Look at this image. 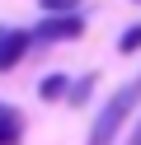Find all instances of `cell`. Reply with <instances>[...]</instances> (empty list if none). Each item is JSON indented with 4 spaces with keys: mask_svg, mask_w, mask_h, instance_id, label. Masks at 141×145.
Returning a JSON list of instances; mask_svg holds the SVG:
<instances>
[{
    "mask_svg": "<svg viewBox=\"0 0 141 145\" xmlns=\"http://www.w3.org/2000/svg\"><path fill=\"white\" fill-rule=\"evenodd\" d=\"M42 14H80V0H38Z\"/></svg>",
    "mask_w": 141,
    "mask_h": 145,
    "instance_id": "obj_8",
    "label": "cell"
},
{
    "mask_svg": "<svg viewBox=\"0 0 141 145\" xmlns=\"http://www.w3.org/2000/svg\"><path fill=\"white\" fill-rule=\"evenodd\" d=\"M28 42H33V33H24V28H0V70L19 66L24 52H28Z\"/></svg>",
    "mask_w": 141,
    "mask_h": 145,
    "instance_id": "obj_3",
    "label": "cell"
},
{
    "mask_svg": "<svg viewBox=\"0 0 141 145\" xmlns=\"http://www.w3.org/2000/svg\"><path fill=\"white\" fill-rule=\"evenodd\" d=\"M19 136H24V117H19V108L0 103V145H19Z\"/></svg>",
    "mask_w": 141,
    "mask_h": 145,
    "instance_id": "obj_4",
    "label": "cell"
},
{
    "mask_svg": "<svg viewBox=\"0 0 141 145\" xmlns=\"http://www.w3.org/2000/svg\"><path fill=\"white\" fill-rule=\"evenodd\" d=\"M136 98H141V84H127V89H118V94L103 103V112L94 117V126H89V145H113V136H118V131H122V122L132 117Z\"/></svg>",
    "mask_w": 141,
    "mask_h": 145,
    "instance_id": "obj_1",
    "label": "cell"
},
{
    "mask_svg": "<svg viewBox=\"0 0 141 145\" xmlns=\"http://www.w3.org/2000/svg\"><path fill=\"white\" fill-rule=\"evenodd\" d=\"M136 84H141V80H136Z\"/></svg>",
    "mask_w": 141,
    "mask_h": 145,
    "instance_id": "obj_10",
    "label": "cell"
},
{
    "mask_svg": "<svg viewBox=\"0 0 141 145\" xmlns=\"http://www.w3.org/2000/svg\"><path fill=\"white\" fill-rule=\"evenodd\" d=\"M85 33V14H42V24L33 28V42H71Z\"/></svg>",
    "mask_w": 141,
    "mask_h": 145,
    "instance_id": "obj_2",
    "label": "cell"
},
{
    "mask_svg": "<svg viewBox=\"0 0 141 145\" xmlns=\"http://www.w3.org/2000/svg\"><path fill=\"white\" fill-rule=\"evenodd\" d=\"M89 94H94V75H85V80H75V84L66 89V98H71L75 108H80V103H85V98H89Z\"/></svg>",
    "mask_w": 141,
    "mask_h": 145,
    "instance_id": "obj_6",
    "label": "cell"
},
{
    "mask_svg": "<svg viewBox=\"0 0 141 145\" xmlns=\"http://www.w3.org/2000/svg\"><path fill=\"white\" fill-rule=\"evenodd\" d=\"M118 52H122V56H132V52H141V24H132V28H127V33L118 38Z\"/></svg>",
    "mask_w": 141,
    "mask_h": 145,
    "instance_id": "obj_7",
    "label": "cell"
},
{
    "mask_svg": "<svg viewBox=\"0 0 141 145\" xmlns=\"http://www.w3.org/2000/svg\"><path fill=\"white\" fill-rule=\"evenodd\" d=\"M66 89H71L66 75H42L38 80V98H66Z\"/></svg>",
    "mask_w": 141,
    "mask_h": 145,
    "instance_id": "obj_5",
    "label": "cell"
},
{
    "mask_svg": "<svg viewBox=\"0 0 141 145\" xmlns=\"http://www.w3.org/2000/svg\"><path fill=\"white\" fill-rule=\"evenodd\" d=\"M127 145H141V122H136V131H132V140Z\"/></svg>",
    "mask_w": 141,
    "mask_h": 145,
    "instance_id": "obj_9",
    "label": "cell"
}]
</instances>
